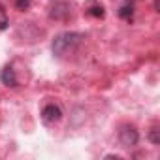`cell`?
Returning <instances> with one entry per match:
<instances>
[{
	"label": "cell",
	"instance_id": "cell-1",
	"mask_svg": "<svg viewBox=\"0 0 160 160\" xmlns=\"http://www.w3.org/2000/svg\"><path fill=\"white\" fill-rule=\"evenodd\" d=\"M83 34L81 32H62L58 36H55L53 43H51V49L57 57H64L68 53H72L79 43L83 42Z\"/></svg>",
	"mask_w": 160,
	"mask_h": 160
},
{
	"label": "cell",
	"instance_id": "cell-8",
	"mask_svg": "<svg viewBox=\"0 0 160 160\" xmlns=\"http://www.w3.org/2000/svg\"><path fill=\"white\" fill-rule=\"evenodd\" d=\"M149 139H151L152 145H160V130L158 128H152L149 132Z\"/></svg>",
	"mask_w": 160,
	"mask_h": 160
},
{
	"label": "cell",
	"instance_id": "cell-2",
	"mask_svg": "<svg viewBox=\"0 0 160 160\" xmlns=\"http://www.w3.org/2000/svg\"><path fill=\"white\" fill-rule=\"evenodd\" d=\"M138 141H139V132L136 130V126H132V124H122V126L119 128V143H121L122 147H126V149L136 147Z\"/></svg>",
	"mask_w": 160,
	"mask_h": 160
},
{
	"label": "cell",
	"instance_id": "cell-7",
	"mask_svg": "<svg viewBox=\"0 0 160 160\" xmlns=\"http://www.w3.org/2000/svg\"><path fill=\"white\" fill-rule=\"evenodd\" d=\"M132 15H134V0H126L119 8V17L121 19H130Z\"/></svg>",
	"mask_w": 160,
	"mask_h": 160
},
{
	"label": "cell",
	"instance_id": "cell-4",
	"mask_svg": "<svg viewBox=\"0 0 160 160\" xmlns=\"http://www.w3.org/2000/svg\"><path fill=\"white\" fill-rule=\"evenodd\" d=\"M42 119H43V122H47V124L60 121V119H62V109H60V106H57V104H53V102L47 104V106H43V109H42Z\"/></svg>",
	"mask_w": 160,
	"mask_h": 160
},
{
	"label": "cell",
	"instance_id": "cell-3",
	"mask_svg": "<svg viewBox=\"0 0 160 160\" xmlns=\"http://www.w3.org/2000/svg\"><path fill=\"white\" fill-rule=\"evenodd\" d=\"M70 12H72V6L66 2V0H57V2H53L51 8H49V17L55 19V21H62V19L70 17Z\"/></svg>",
	"mask_w": 160,
	"mask_h": 160
},
{
	"label": "cell",
	"instance_id": "cell-6",
	"mask_svg": "<svg viewBox=\"0 0 160 160\" xmlns=\"http://www.w3.org/2000/svg\"><path fill=\"white\" fill-rule=\"evenodd\" d=\"M87 13L91 17H96V19H104L106 17V10L100 2H96V0H89L87 2Z\"/></svg>",
	"mask_w": 160,
	"mask_h": 160
},
{
	"label": "cell",
	"instance_id": "cell-9",
	"mask_svg": "<svg viewBox=\"0 0 160 160\" xmlns=\"http://www.w3.org/2000/svg\"><path fill=\"white\" fill-rule=\"evenodd\" d=\"M15 8H17L19 12L28 10V8H30V0H15Z\"/></svg>",
	"mask_w": 160,
	"mask_h": 160
},
{
	"label": "cell",
	"instance_id": "cell-5",
	"mask_svg": "<svg viewBox=\"0 0 160 160\" xmlns=\"http://www.w3.org/2000/svg\"><path fill=\"white\" fill-rule=\"evenodd\" d=\"M0 81H2L4 85H8V87H17L19 85V79H17L15 70L12 66H6L2 72H0Z\"/></svg>",
	"mask_w": 160,
	"mask_h": 160
}]
</instances>
